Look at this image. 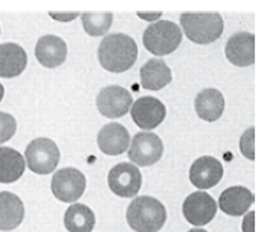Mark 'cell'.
Instances as JSON below:
<instances>
[{"label":"cell","mask_w":261,"mask_h":232,"mask_svg":"<svg viewBox=\"0 0 261 232\" xmlns=\"http://www.w3.org/2000/svg\"><path fill=\"white\" fill-rule=\"evenodd\" d=\"M3 95H5V89H3V86H2V83H0V102H2V99H3Z\"/></svg>","instance_id":"29"},{"label":"cell","mask_w":261,"mask_h":232,"mask_svg":"<svg viewBox=\"0 0 261 232\" xmlns=\"http://www.w3.org/2000/svg\"><path fill=\"white\" fill-rule=\"evenodd\" d=\"M132 106H133V98L130 92L121 86H107L96 96L98 112L110 119H118L127 115Z\"/></svg>","instance_id":"9"},{"label":"cell","mask_w":261,"mask_h":232,"mask_svg":"<svg viewBox=\"0 0 261 232\" xmlns=\"http://www.w3.org/2000/svg\"><path fill=\"white\" fill-rule=\"evenodd\" d=\"M81 21L84 31L92 37H99L107 34L112 26L113 14L112 12H83Z\"/></svg>","instance_id":"23"},{"label":"cell","mask_w":261,"mask_h":232,"mask_svg":"<svg viewBox=\"0 0 261 232\" xmlns=\"http://www.w3.org/2000/svg\"><path fill=\"white\" fill-rule=\"evenodd\" d=\"M98 147L104 154L119 156L130 147V133L122 124H106L98 133Z\"/></svg>","instance_id":"14"},{"label":"cell","mask_w":261,"mask_h":232,"mask_svg":"<svg viewBox=\"0 0 261 232\" xmlns=\"http://www.w3.org/2000/svg\"><path fill=\"white\" fill-rule=\"evenodd\" d=\"M225 54L229 63H232L234 66H252L255 63V35L251 32L234 34L226 41Z\"/></svg>","instance_id":"13"},{"label":"cell","mask_w":261,"mask_h":232,"mask_svg":"<svg viewBox=\"0 0 261 232\" xmlns=\"http://www.w3.org/2000/svg\"><path fill=\"white\" fill-rule=\"evenodd\" d=\"M132 119L138 127L148 132L156 128L162 121L165 119L167 109L162 101L153 96H144L135 101V104L130 109Z\"/></svg>","instance_id":"11"},{"label":"cell","mask_w":261,"mask_h":232,"mask_svg":"<svg viewBox=\"0 0 261 232\" xmlns=\"http://www.w3.org/2000/svg\"><path fill=\"white\" fill-rule=\"evenodd\" d=\"M28 168L35 174L52 173L60 162V150L49 138H37L31 141L24 150Z\"/></svg>","instance_id":"5"},{"label":"cell","mask_w":261,"mask_h":232,"mask_svg":"<svg viewBox=\"0 0 261 232\" xmlns=\"http://www.w3.org/2000/svg\"><path fill=\"white\" fill-rule=\"evenodd\" d=\"M139 76H141L142 87L148 90H161L167 87L173 80L171 69L167 66V63L162 58L148 60L141 67Z\"/></svg>","instance_id":"19"},{"label":"cell","mask_w":261,"mask_h":232,"mask_svg":"<svg viewBox=\"0 0 261 232\" xmlns=\"http://www.w3.org/2000/svg\"><path fill=\"white\" fill-rule=\"evenodd\" d=\"M145 49L158 57L173 54L182 43L180 28L170 20H159L151 23L142 34Z\"/></svg>","instance_id":"4"},{"label":"cell","mask_w":261,"mask_h":232,"mask_svg":"<svg viewBox=\"0 0 261 232\" xmlns=\"http://www.w3.org/2000/svg\"><path fill=\"white\" fill-rule=\"evenodd\" d=\"M109 188L113 194L122 199L135 197L142 185V174L133 164L124 162L115 165L107 176Z\"/></svg>","instance_id":"8"},{"label":"cell","mask_w":261,"mask_h":232,"mask_svg":"<svg viewBox=\"0 0 261 232\" xmlns=\"http://www.w3.org/2000/svg\"><path fill=\"white\" fill-rule=\"evenodd\" d=\"M26 161L11 147H0V184H12L24 173Z\"/></svg>","instance_id":"21"},{"label":"cell","mask_w":261,"mask_h":232,"mask_svg":"<svg viewBox=\"0 0 261 232\" xmlns=\"http://www.w3.org/2000/svg\"><path fill=\"white\" fill-rule=\"evenodd\" d=\"M125 219L135 232H159L167 222V210L154 197H135L127 208Z\"/></svg>","instance_id":"2"},{"label":"cell","mask_w":261,"mask_h":232,"mask_svg":"<svg viewBox=\"0 0 261 232\" xmlns=\"http://www.w3.org/2000/svg\"><path fill=\"white\" fill-rule=\"evenodd\" d=\"M254 203V193L245 187H231L220 194V210L232 217H240L248 213Z\"/></svg>","instance_id":"17"},{"label":"cell","mask_w":261,"mask_h":232,"mask_svg":"<svg viewBox=\"0 0 261 232\" xmlns=\"http://www.w3.org/2000/svg\"><path fill=\"white\" fill-rule=\"evenodd\" d=\"M164 154V142L162 139L148 132H139L135 135L130 147H128V159L133 165L138 167H150L161 161Z\"/></svg>","instance_id":"6"},{"label":"cell","mask_w":261,"mask_h":232,"mask_svg":"<svg viewBox=\"0 0 261 232\" xmlns=\"http://www.w3.org/2000/svg\"><path fill=\"white\" fill-rule=\"evenodd\" d=\"M180 26L185 35L197 44H210L223 34V17L219 12H184Z\"/></svg>","instance_id":"3"},{"label":"cell","mask_w":261,"mask_h":232,"mask_svg":"<svg viewBox=\"0 0 261 232\" xmlns=\"http://www.w3.org/2000/svg\"><path fill=\"white\" fill-rule=\"evenodd\" d=\"M182 213L188 223L194 226H205L216 217L217 203L208 193L196 191L185 199Z\"/></svg>","instance_id":"10"},{"label":"cell","mask_w":261,"mask_h":232,"mask_svg":"<svg viewBox=\"0 0 261 232\" xmlns=\"http://www.w3.org/2000/svg\"><path fill=\"white\" fill-rule=\"evenodd\" d=\"M49 15L54 20H60V21H69V20H75L80 12H49Z\"/></svg>","instance_id":"27"},{"label":"cell","mask_w":261,"mask_h":232,"mask_svg":"<svg viewBox=\"0 0 261 232\" xmlns=\"http://www.w3.org/2000/svg\"><path fill=\"white\" fill-rule=\"evenodd\" d=\"M240 151L249 161L255 159V128L249 127L240 138Z\"/></svg>","instance_id":"24"},{"label":"cell","mask_w":261,"mask_h":232,"mask_svg":"<svg viewBox=\"0 0 261 232\" xmlns=\"http://www.w3.org/2000/svg\"><path fill=\"white\" fill-rule=\"evenodd\" d=\"M17 130V121L12 115L0 112V144L9 141Z\"/></svg>","instance_id":"25"},{"label":"cell","mask_w":261,"mask_h":232,"mask_svg":"<svg viewBox=\"0 0 261 232\" xmlns=\"http://www.w3.org/2000/svg\"><path fill=\"white\" fill-rule=\"evenodd\" d=\"M194 109L200 119L214 122L220 119L225 112V96L217 89H203L194 99Z\"/></svg>","instance_id":"16"},{"label":"cell","mask_w":261,"mask_h":232,"mask_svg":"<svg viewBox=\"0 0 261 232\" xmlns=\"http://www.w3.org/2000/svg\"><path fill=\"white\" fill-rule=\"evenodd\" d=\"M242 229L243 232H255V213L254 211L246 214V217L242 223Z\"/></svg>","instance_id":"26"},{"label":"cell","mask_w":261,"mask_h":232,"mask_svg":"<svg viewBox=\"0 0 261 232\" xmlns=\"http://www.w3.org/2000/svg\"><path fill=\"white\" fill-rule=\"evenodd\" d=\"M64 226L69 232H92L95 228V214L89 207L73 203L66 210Z\"/></svg>","instance_id":"22"},{"label":"cell","mask_w":261,"mask_h":232,"mask_svg":"<svg viewBox=\"0 0 261 232\" xmlns=\"http://www.w3.org/2000/svg\"><path fill=\"white\" fill-rule=\"evenodd\" d=\"M188 232H208V231H205V229H197V228H196V229H191V231H188Z\"/></svg>","instance_id":"30"},{"label":"cell","mask_w":261,"mask_h":232,"mask_svg":"<svg viewBox=\"0 0 261 232\" xmlns=\"http://www.w3.org/2000/svg\"><path fill=\"white\" fill-rule=\"evenodd\" d=\"M138 15L145 20H158V18H161L162 12H138Z\"/></svg>","instance_id":"28"},{"label":"cell","mask_w":261,"mask_h":232,"mask_svg":"<svg viewBox=\"0 0 261 232\" xmlns=\"http://www.w3.org/2000/svg\"><path fill=\"white\" fill-rule=\"evenodd\" d=\"M223 177V165L213 156H202L190 168V181L199 190L216 187Z\"/></svg>","instance_id":"12"},{"label":"cell","mask_w":261,"mask_h":232,"mask_svg":"<svg viewBox=\"0 0 261 232\" xmlns=\"http://www.w3.org/2000/svg\"><path fill=\"white\" fill-rule=\"evenodd\" d=\"M86 176L80 170L61 168L54 174L50 190L58 200L64 203H73L83 196V193L86 191Z\"/></svg>","instance_id":"7"},{"label":"cell","mask_w":261,"mask_h":232,"mask_svg":"<svg viewBox=\"0 0 261 232\" xmlns=\"http://www.w3.org/2000/svg\"><path fill=\"white\" fill-rule=\"evenodd\" d=\"M138 58L136 41L127 34L106 35L98 47V60L101 66L115 73L125 72L133 67Z\"/></svg>","instance_id":"1"},{"label":"cell","mask_w":261,"mask_h":232,"mask_svg":"<svg viewBox=\"0 0 261 232\" xmlns=\"http://www.w3.org/2000/svg\"><path fill=\"white\" fill-rule=\"evenodd\" d=\"M28 64L24 49L17 43L0 44V76L14 78L23 73Z\"/></svg>","instance_id":"18"},{"label":"cell","mask_w":261,"mask_h":232,"mask_svg":"<svg viewBox=\"0 0 261 232\" xmlns=\"http://www.w3.org/2000/svg\"><path fill=\"white\" fill-rule=\"evenodd\" d=\"M35 57L44 67H58L66 61L67 57L66 41L57 35H43L35 44Z\"/></svg>","instance_id":"15"},{"label":"cell","mask_w":261,"mask_h":232,"mask_svg":"<svg viewBox=\"0 0 261 232\" xmlns=\"http://www.w3.org/2000/svg\"><path fill=\"white\" fill-rule=\"evenodd\" d=\"M24 207L18 196L9 191H0V231H12L21 225Z\"/></svg>","instance_id":"20"}]
</instances>
